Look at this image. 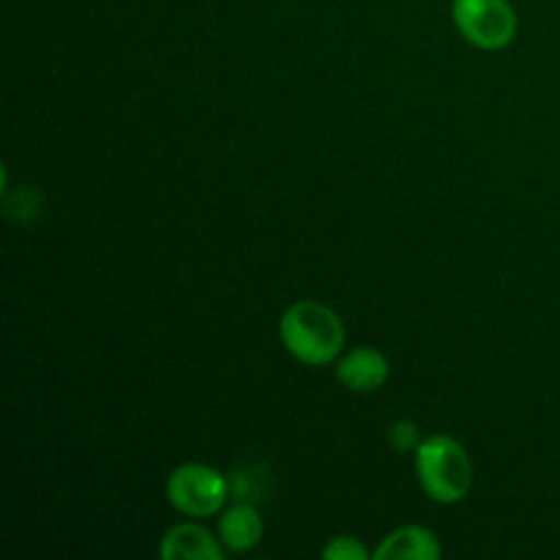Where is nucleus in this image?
Here are the masks:
<instances>
[{
    "instance_id": "f257e3e1",
    "label": "nucleus",
    "mask_w": 560,
    "mask_h": 560,
    "mask_svg": "<svg viewBox=\"0 0 560 560\" xmlns=\"http://www.w3.org/2000/svg\"><path fill=\"white\" fill-rule=\"evenodd\" d=\"M279 337L288 353L301 364L326 366L339 359L345 348V326L331 306L320 301H299L284 310Z\"/></svg>"
},
{
    "instance_id": "f03ea898",
    "label": "nucleus",
    "mask_w": 560,
    "mask_h": 560,
    "mask_svg": "<svg viewBox=\"0 0 560 560\" xmlns=\"http://www.w3.org/2000/svg\"><path fill=\"white\" fill-rule=\"evenodd\" d=\"M416 476L432 501L452 506L468 495L474 485V465L454 438L432 435L416 448Z\"/></svg>"
},
{
    "instance_id": "7ed1b4c3",
    "label": "nucleus",
    "mask_w": 560,
    "mask_h": 560,
    "mask_svg": "<svg viewBox=\"0 0 560 560\" xmlns=\"http://www.w3.org/2000/svg\"><path fill=\"white\" fill-rule=\"evenodd\" d=\"M230 498V481L217 468L186 463L167 479V501L186 517H213Z\"/></svg>"
},
{
    "instance_id": "20e7f679",
    "label": "nucleus",
    "mask_w": 560,
    "mask_h": 560,
    "mask_svg": "<svg viewBox=\"0 0 560 560\" xmlns=\"http://www.w3.org/2000/svg\"><path fill=\"white\" fill-rule=\"evenodd\" d=\"M452 16L465 42L487 52L509 47L517 36V14L509 0H454Z\"/></svg>"
},
{
    "instance_id": "39448f33",
    "label": "nucleus",
    "mask_w": 560,
    "mask_h": 560,
    "mask_svg": "<svg viewBox=\"0 0 560 560\" xmlns=\"http://www.w3.org/2000/svg\"><path fill=\"white\" fill-rule=\"evenodd\" d=\"M388 359L377 348H353L337 364V381L359 394L377 392L388 381Z\"/></svg>"
},
{
    "instance_id": "423d86ee",
    "label": "nucleus",
    "mask_w": 560,
    "mask_h": 560,
    "mask_svg": "<svg viewBox=\"0 0 560 560\" xmlns=\"http://www.w3.org/2000/svg\"><path fill=\"white\" fill-rule=\"evenodd\" d=\"M159 552L164 560H222L224 545L200 525L184 523L164 534Z\"/></svg>"
},
{
    "instance_id": "0eeeda50",
    "label": "nucleus",
    "mask_w": 560,
    "mask_h": 560,
    "mask_svg": "<svg viewBox=\"0 0 560 560\" xmlns=\"http://www.w3.org/2000/svg\"><path fill=\"white\" fill-rule=\"evenodd\" d=\"M262 530L266 523L252 503H235L219 517V541L230 552L255 550L262 539Z\"/></svg>"
},
{
    "instance_id": "6e6552de",
    "label": "nucleus",
    "mask_w": 560,
    "mask_h": 560,
    "mask_svg": "<svg viewBox=\"0 0 560 560\" xmlns=\"http://www.w3.org/2000/svg\"><path fill=\"white\" fill-rule=\"evenodd\" d=\"M441 541H438V536L430 528L405 525V528H397L394 534H388L372 556L377 560H435L441 558Z\"/></svg>"
},
{
    "instance_id": "1a4fd4ad",
    "label": "nucleus",
    "mask_w": 560,
    "mask_h": 560,
    "mask_svg": "<svg viewBox=\"0 0 560 560\" xmlns=\"http://www.w3.org/2000/svg\"><path fill=\"white\" fill-rule=\"evenodd\" d=\"M320 556L326 560H366L370 550L359 539H353V536H337V539L323 547Z\"/></svg>"
},
{
    "instance_id": "9d476101",
    "label": "nucleus",
    "mask_w": 560,
    "mask_h": 560,
    "mask_svg": "<svg viewBox=\"0 0 560 560\" xmlns=\"http://www.w3.org/2000/svg\"><path fill=\"white\" fill-rule=\"evenodd\" d=\"M388 441L397 452H416L419 448V427L416 421H397V424L388 430Z\"/></svg>"
}]
</instances>
